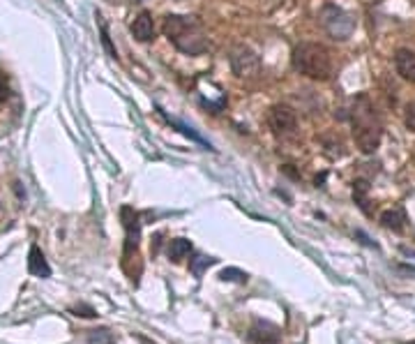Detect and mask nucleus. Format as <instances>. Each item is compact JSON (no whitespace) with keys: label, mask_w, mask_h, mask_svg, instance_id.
<instances>
[{"label":"nucleus","mask_w":415,"mask_h":344,"mask_svg":"<svg viewBox=\"0 0 415 344\" xmlns=\"http://www.w3.org/2000/svg\"><path fill=\"white\" fill-rule=\"evenodd\" d=\"M351 125H353V141L365 155H372L381 146L383 125L374 109L369 95L360 93L351 104Z\"/></svg>","instance_id":"1"},{"label":"nucleus","mask_w":415,"mask_h":344,"mask_svg":"<svg viewBox=\"0 0 415 344\" xmlns=\"http://www.w3.org/2000/svg\"><path fill=\"white\" fill-rule=\"evenodd\" d=\"M164 35L178 51L187 55H198L208 49V37L203 33L201 23L191 17H180V14H171L164 19Z\"/></svg>","instance_id":"2"},{"label":"nucleus","mask_w":415,"mask_h":344,"mask_svg":"<svg viewBox=\"0 0 415 344\" xmlns=\"http://www.w3.org/2000/svg\"><path fill=\"white\" fill-rule=\"evenodd\" d=\"M293 67L302 77L314 81H328L332 77V58L330 51L318 42H300L293 49Z\"/></svg>","instance_id":"3"},{"label":"nucleus","mask_w":415,"mask_h":344,"mask_svg":"<svg viewBox=\"0 0 415 344\" xmlns=\"http://www.w3.org/2000/svg\"><path fill=\"white\" fill-rule=\"evenodd\" d=\"M121 220L125 227V250H123V270L134 284L139 282L143 273V263L139 257V238H141V222L139 213L132 206L121 208Z\"/></svg>","instance_id":"4"},{"label":"nucleus","mask_w":415,"mask_h":344,"mask_svg":"<svg viewBox=\"0 0 415 344\" xmlns=\"http://www.w3.org/2000/svg\"><path fill=\"white\" fill-rule=\"evenodd\" d=\"M321 26L325 28V33H328L332 39L344 42V39H348L351 35H353L355 19L337 5H325L321 10Z\"/></svg>","instance_id":"5"},{"label":"nucleus","mask_w":415,"mask_h":344,"mask_svg":"<svg viewBox=\"0 0 415 344\" xmlns=\"http://www.w3.org/2000/svg\"><path fill=\"white\" fill-rule=\"evenodd\" d=\"M229 60H231V70H233V74L240 77V79L259 74V70H261L259 55L254 53L250 46H245V44H238L236 49L231 51V58Z\"/></svg>","instance_id":"6"},{"label":"nucleus","mask_w":415,"mask_h":344,"mask_svg":"<svg viewBox=\"0 0 415 344\" xmlns=\"http://www.w3.org/2000/svg\"><path fill=\"white\" fill-rule=\"evenodd\" d=\"M268 125L277 137H284V134H291L298 125V116L289 104H275L273 109L268 111Z\"/></svg>","instance_id":"7"},{"label":"nucleus","mask_w":415,"mask_h":344,"mask_svg":"<svg viewBox=\"0 0 415 344\" xmlns=\"http://www.w3.org/2000/svg\"><path fill=\"white\" fill-rule=\"evenodd\" d=\"M279 338H282L279 328L273 326V324H268V322H257L250 331V340L254 344H277Z\"/></svg>","instance_id":"8"},{"label":"nucleus","mask_w":415,"mask_h":344,"mask_svg":"<svg viewBox=\"0 0 415 344\" xmlns=\"http://www.w3.org/2000/svg\"><path fill=\"white\" fill-rule=\"evenodd\" d=\"M395 67H397V74L402 77L404 81L415 84V51L399 49L395 53Z\"/></svg>","instance_id":"9"},{"label":"nucleus","mask_w":415,"mask_h":344,"mask_svg":"<svg viewBox=\"0 0 415 344\" xmlns=\"http://www.w3.org/2000/svg\"><path fill=\"white\" fill-rule=\"evenodd\" d=\"M132 35L137 37L139 42L155 39V21L150 17V12H141L139 17L132 21Z\"/></svg>","instance_id":"10"},{"label":"nucleus","mask_w":415,"mask_h":344,"mask_svg":"<svg viewBox=\"0 0 415 344\" xmlns=\"http://www.w3.org/2000/svg\"><path fill=\"white\" fill-rule=\"evenodd\" d=\"M28 273L35 277H51V266L46 263L44 254L37 245L30 247V252H28Z\"/></svg>","instance_id":"11"},{"label":"nucleus","mask_w":415,"mask_h":344,"mask_svg":"<svg viewBox=\"0 0 415 344\" xmlns=\"http://www.w3.org/2000/svg\"><path fill=\"white\" fill-rule=\"evenodd\" d=\"M404 222H406V213L402 208H393V211H386L381 215V224L386 229H393V231H402L404 229Z\"/></svg>","instance_id":"12"},{"label":"nucleus","mask_w":415,"mask_h":344,"mask_svg":"<svg viewBox=\"0 0 415 344\" xmlns=\"http://www.w3.org/2000/svg\"><path fill=\"white\" fill-rule=\"evenodd\" d=\"M191 252V243L187 238H173L169 243V259L173 261H182Z\"/></svg>","instance_id":"13"},{"label":"nucleus","mask_w":415,"mask_h":344,"mask_svg":"<svg viewBox=\"0 0 415 344\" xmlns=\"http://www.w3.org/2000/svg\"><path fill=\"white\" fill-rule=\"evenodd\" d=\"M215 261H217V259H212V257H196L194 261L189 263V270H191V273H194L196 277H201V275L205 273V268H210Z\"/></svg>","instance_id":"14"},{"label":"nucleus","mask_w":415,"mask_h":344,"mask_svg":"<svg viewBox=\"0 0 415 344\" xmlns=\"http://www.w3.org/2000/svg\"><path fill=\"white\" fill-rule=\"evenodd\" d=\"M219 279H224V282H247V273L238 268H224L219 273Z\"/></svg>","instance_id":"15"},{"label":"nucleus","mask_w":415,"mask_h":344,"mask_svg":"<svg viewBox=\"0 0 415 344\" xmlns=\"http://www.w3.org/2000/svg\"><path fill=\"white\" fill-rule=\"evenodd\" d=\"M90 335H88V338H90L93 342H100V344H114V335H111L107 328H100V331H88Z\"/></svg>","instance_id":"16"},{"label":"nucleus","mask_w":415,"mask_h":344,"mask_svg":"<svg viewBox=\"0 0 415 344\" xmlns=\"http://www.w3.org/2000/svg\"><path fill=\"white\" fill-rule=\"evenodd\" d=\"M406 127H409L411 132H415V102H411L409 107H406Z\"/></svg>","instance_id":"17"},{"label":"nucleus","mask_w":415,"mask_h":344,"mask_svg":"<svg viewBox=\"0 0 415 344\" xmlns=\"http://www.w3.org/2000/svg\"><path fill=\"white\" fill-rule=\"evenodd\" d=\"M72 312H74L76 317H88V319L97 317V312H95V310H93L90 305H79V307H74V310H72Z\"/></svg>","instance_id":"18"},{"label":"nucleus","mask_w":415,"mask_h":344,"mask_svg":"<svg viewBox=\"0 0 415 344\" xmlns=\"http://www.w3.org/2000/svg\"><path fill=\"white\" fill-rule=\"evenodd\" d=\"M102 42H104V46H107V49H109V53L116 58V49H114V44H111V39H109V30H107V26H104V23H102Z\"/></svg>","instance_id":"19"},{"label":"nucleus","mask_w":415,"mask_h":344,"mask_svg":"<svg viewBox=\"0 0 415 344\" xmlns=\"http://www.w3.org/2000/svg\"><path fill=\"white\" fill-rule=\"evenodd\" d=\"M7 98H10V88H7V81L0 77V104H3Z\"/></svg>","instance_id":"20"},{"label":"nucleus","mask_w":415,"mask_h":344,"mask_svg":"<svg viewBox=\"0 0 415 344\" xmlns=\"http://www.w3.org/2000/svg\"><path fill=\"white\" fill-rule=\"evenodd\" d=\"M137 338H139V342H141V344H155V342H150V340L146 338V335H137Z\"/></svg>","instance_id":"21"},{"label":"nucleus","mask_w":415,"mask_h":344,"mask_svg":"<svg viewBox=\"0 0 415 344\" xmlns=\"http://www.w3.org/2000/svg\"><path fill=\"white\" fill-rule=\"evenodd\" d=\"M411 344H415V342H411Z\"/></svg>","instance_id":"22"}]
</instances>
